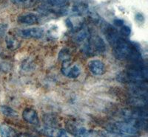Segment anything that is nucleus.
<instances>
[{
  "instance_id": "1",
  "label": "nucleus",
  "mask_w": 148,
  "mask_h": 137,
  "mask_svg": "<svg viewBox=\"0 0 148 137\" xmlns=\"http://www.w3.org/2000/svg\"><path fill=\"white\" fill-rule=\"evenodd\" d=\"M113 54L119 60H129L132 62L141 61V55L136 46L120 37L113 45Z\"/></svg>"
},
{
  "instance_id": "2",
  "label": "nucleus",
  "mask_w": 148,
  "mask_h": 137,
  "mask_svg": "<svg viewBox=\"0 0 148 137\" xmlns=\"http://www.w3.org/2000/svg\"><path fill=\"white\" fill-rule=\"evenodd\" d=\"M148 72L143 61L132 62L127 67L126 70L119 75V80L129 83L136 81H147Z\"/></svg>"
},
{
  "instance_id": "3",
  "label": "nucleus",
  "mask_w": 148,
  "mask_h": 137,
  "mask_svg": "<svg viewBox=\"0 0 148 137\" xmlns=\"http://www.w3.org/2000/svg\"><path fill=\"white\" fill-rule=\"evenodd\" d=\"M108 130L110 132L119 134L127 136H135L139 134V130L127 120L125 122H116L111 124L108 127Z\"/></svg>"
},
{
  "instance_id": "4",
  "label": "nucleus",
  "mask_w": 148,
  "mask_h": 137,
  "mask_svg": "<svg viewBox=\"0 0 148 137\" xmlns=\"http://www.w3.org/2000/svg\"><path fill=\"white\" fill-rule=\"evenodd\" d=\"M38 131L48 137H76L66 130L53 127H42Z\"/></svg>"
},
{
  "instance_id": "5",
  "label": "nucleus",
  "mask_w": 148,
  "mask_h": 137,
  "mask_svg": "<svg viewBox=\"0 0 148 137\" xmlns=\"http://www.w3.org/2000/svg\"><path fill=\"white\" fill-rule=\"evenodd\" d=\"M85 47L90 52H92V50H93L95 52L99 53H104L106 50V44L104 40L98 35L90 38L88 44H87Z\"/></svg>"
},
{
  "instance_id": "6",
  "label": "nucleus",
  "mask_w": 148,
  "mask_h": 137,
  "mask_svg": "<svg viewBox=\"0 0 148 137\" xmlns=\"http://www.w3.org/2000/svg\"><path fill=\"white\" fill-rule=\"evenodd\" d=\"M61 70L64 76L69 77V78H76L81 74L80 67L76 64L71 66V63L70 60L63 61Z\"/></svg>"
},
{
  "instance_id": "7",
  "label": "nucleus",
  "mask_w": 148,
  "mask_h": 137,
  "mask_svg": "<svg viewBox=\"0 0 148 137\" xmlns=\"http://www.w3.org/2000/svg\"><path fill=\"white\" fill-rule=\"evenodd\" d=\"M88 68L90 72L96 76L103 75L106 72V66L101 60L94 59L88 63Z\"/></svg>"
},
{
  "instance_id": "8",
  "label": "nucleus",
  "mask_w": 148,
  "mask_h": 137,
  "mask_svg": "<svg viewBox=\"0 0 148 137\" xmlns=\"http://www.w3.org/2000/svg\"><path fill=\"white\" fill-rule=\"evenodd\" d=\"M44 35V30L40 27L24 29L20 30L19 35L25 39H40Z\"/></svg>"
},
{
  "instance_id": "9",
  "label": "nucleus",
  "mask_w": 148,
  "mask_h": 137,
  "mask_svg": "<svg viewBox=\"0 0 148 137\" xmlns=\"http://www.w3.org/2000/svg\"><path fill=\"white\" fill-rule=\"evenodd\" d=\"M23 119L30 125H38L39 123V118L37 112L32 109H25L22 112Z\"/></svg>"
},
{
  "instance_id": "10",
  "label": "nucleus",
  "mask_w": 148,
  "mask_h": 137,
  "mask_svg": "<svg viewBox=\"0 0 148 137\" xmlns=\"http://www.w3.org/2000/svg\"><path fill=\"white\" fill-rule=\"evenodd\" d=\"M73 135L76 137H104L102 134L92 130H88L85 128H74Z\"/></svg>"
},
{
  "instance_id": "11",
  "label": "nucleus",
  "mask_w": 148,
  "mask_h": 137,
  "mask_svg": "<svg viewBox=\"0 0 148 137\" xmlns=\"http://www.w3.org/2000/svg\"><path fill=\"white\" fill-rule=\"evenodd\" d=\"M17 21L19 23L27 24V25H32L38 23L39 22V16L33 13L25 14L23 15H20L17 18Z\"/></svg>"
},
{
  "instance_id": "12",
  "label": "nucleus",
  "mask_w": 148,
  "mask_h": 137,
  "mask_svg": "<svg viewBox=\"0 0 148 137\" xmlns=\"http://www.w3.org/2000/svg\"><path fill=\"white\" fill-rule=\"evenodd\" d=\"M18 134L10 126L1 124L0 125V136L1 137H17Z\"/></svg>"
},
{
  "instance_id": "13",
  "label": "nucleus",
  "mask_w": 148,
  "mask_h": 137,
  "mask_svg": "<svg viewBox=\"0 0 148 137\" xmlns=\"http://www.w3.org/2000/svg\"><path fill=\"white\" fill-rule=\"evenodd\" d=\"M0 113L5 117L8 118H10V119H14V118H17L18 116V113L15 110L12 109V108L9 107L8 105H0Z\"/></svg>"
},
{
  "instance_id": "14",
  "label": "nucleus",
  "mask_w": 148,
  "mask_h": 137,
  "mask_svg": "<svg viewBox=\"0 0 148 137\" xmlns=\"http://www.w3.org/2000/svg\"><path fill=\"white\" fill-rule=\"evenodd\" d=\"M5 42H6L7 47L10 50H15L20 45V42L18 41V39L14 35H11V34H8L6 36Z\"/></svg>"
},
{
  "instance_id": "15",
  "label": "nucleus",
  "mask_w": 148,
  "mask_h": 137,
  "mask_svg": "<svg viewBox=\"0 0 148 137\" xmlns=\"http://www.w3.org/2000/svg\"><path fill=\"white\" fill-rule=\"evenodd\" d=\"M71 52H70L69 50L67 49H62V50L59 52V60H62L63 61H66V60H70L71 59Z\"/></svg>"
},
{
  "instance_id": "16",
  "label": "nucleus",
  "mask_w": 148,
  "mask_h": 137,
  "mask_svg": "<svg viewBox=\"0 0 148 137\" xmlns=\"http://www.w3.org/2000/svg\"><path fill=\"white\" fill-rule=\"evenodd\" d=\"M48 5L54 7H62L67 3L68 0H44Z\"/></svg>"
},
{
  "instance_id": "17",
  "label": "nucleus",
  "mask_w": 148,
  "mask_h": 137,
  "mask_svg": "<svg viewBox=\"0 0 148 137\" xmlns=\"http://www.w3.org/2000/svg\"><path fill=\"white\" fill-rule=\"evenodd\" d=\"M121 30H120V32H121V33L122 34V35H124L125 36H129L130 35V33H131V29L128 26H126V25H123L122 27H121Z\"/></svg>"
},
{
  "instance_id": "18",
  "label": "nucleus",
  "mask_w": 148,
  "mask_h": 137,
  "mask_svg": "<svg viewBox=\"0 0 148 137\" xmlns=\"http://www.w3.org/2000/svg\"><path fill=\"white\" fill-rule=\"evenodd\" d=\"M8 25L5 24H0V39L5 35L6 31H7Z\"/></svg>"
},
{
  "instance_id": "19",
  "label": "nucleus",
  "mask_w": 148,
  "mask_h": 137,
  "mask_svg": "<svg viewBox=\"0 0 148 137\" xmlns=\"http://www.w3.org/2000/svg\"><path fill=\"white\" fill-rule=\"evenodd\" d=\"M113 23H114V24L116 27H122L124 25V21L121 20V19H119V18L115 19Z\"/></svg>"
},
{
  "instance_id": "20",
  "label": "nucleus",
  "mask_w": 148,
  "mask_h": 137,
  "mask_svg": "<svg viewBox=\"0 0 148 137\" xmlns=\"http://www.w3.org/2000/svg\"><path fill=\"white\" fill-rule=\"evenodd\" d=\"M136 19L138 22H141V23L145 22V17H144V16L141 14H137L136 15Z\"/></svg>"
},
{
  "instance_id": "21",
  "label": "nucleus",
  "mask_w": 148,
  "mask_h": 137,
  "mask_svg": "<svg viewBox=\"0 0 148 137\" xmlns=\"http://www.w3.org/2000/svg\"><path fill=\"white\" fill-rule=\"evenodd\" d=\"M27 0H10V2L14 5H19V4L24 3V2H27Z\"/></svg>"
},
{
  "instance_id": "22",
  "label": "nucleus",
  "mask_w": 148,
  "mask_h": 137,
  "mask_svg": "<svg viewBox=\"0 0 148 137\" xmlns=\"http://www.w3.org/2000/svg\"><path fill=\"white\" fill-rule=\"evenodd\" d=\"M17 137H37L36 136L32 135V134H18Z\"/></svg>"
}]
</instances>
